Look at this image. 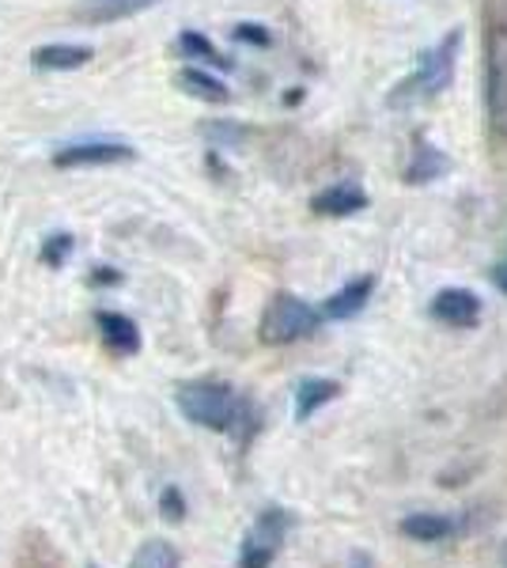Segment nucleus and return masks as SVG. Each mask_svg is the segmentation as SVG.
Wrapping results in <instances>:
<instances>
[{
	"mask_svg": "<svg viewBox=\"0 0 507 568\" xmlns=\"http://www.w3.org/2000/svg\"><path fill=\"white\" fill-rule=\"evenodd\" d=\"M174 402H179L182 417L201 428H209V433H239V425H243L246 433L257 428L254 409L246 406L232 387H224V383H212V379L182 383L179 394H174Z\"/></svg>",
	"mask_w": 507,
	"mask_h": 568,
	"instance_id": "obj_1",
	"label": "nucleus"
},
{
	"mask_svg": "<svg viewBox=\"0 0 507 568\" xmlns=\"http://www.w3.org/2000/svg\"><path fill=\"white\" fill-rule=\"evenodd\" d=\"M458 53H463V27L447 31L444 39L432 45V50H424L409 77L394 84V91H391V99H386V103H391V106H417V103H428V99H436L439 91H447L450 80H455Z\"/></svg>",
	"mask_w": 507,
	"mask_h": 568,
	"instance_id": "obj_2",
	"label": "nucleus"
},
{
	"mask_svg": "<svg viewBox=\"0 0 507 568\" xmlns=\"http://www.w3.org/2000/svg\"><path fill=\"white\" fill-rule=\"evenodd\" d=\"M485 110L496 141H507V27L496 23L485 39Z\"/></svg>",
	"mask_w": 507,
	"mask_h": 568,
	"instance_id": "obj_3",
	"label": "nucleus"
},
{
	"mask_svg": "<svg viewBox=\"0 0 507 568\" xmlns=\"http://www.w3.org/2000/svg\"><path fill=\"white\" fill-rule=\"evenodd\" d=\"M318 323H322V311L311 307L307 300L281 292V296H273V304L265 307V315H262V342L265 345L300 342L311 329H318Z\"/></svg>",
	"mask_w": 507,
	"mask_h": 568,
	"instance_id": "obj_4",
	"label": "nucleus"
},
{
	"mask_svg": "<svg viewBox=\"0 0 507 568\" xmlns=\"http://www.w3.org/2000/svg\"><path fill=\"white\" fill-rule=\"evenodd\" d=\"M292 530V516L281 508H270L254 519V527L246 530L243 549H239V568H270L273 557L281 554L284 538Z\"/></svg>",
	"mask_w": 507,
	"mask_h": 568,
	"instance_id": "obj_5",
	"label": "nucleus"
},
{
	"mask_svg": "<svg viewBox=\"0 0 507 568\" xmlns=\"http://www.w3.org/2000/svg\"><path fill=\"white\" fill-rule=\"evenodd\" d=\"M133 149L118 141H84V144H69L53 155L58 168H107V163H129L133 160Z\"/></svg>",
	"mask_w": 507,
	"mask_h": 568,
	"instance_id": "obj_6",
	"label": "nucleus"
},
{
	"mask_svg": "<svg viewBox=\"0 0 507 568\" xmlns=\"http://www.w3.org/2000/svg\"><path fill=\"white\" fill-rule=\"evenodd\" d=\"M432 318L439 323L455 326V329H466V326H477L481 323V300L466 288H444L432 296Z\"/></svg>",
	"mask_w": 507,
	"mask_h": 568,
	"instance_id": "obj_7",
	"label": "nucleus"
},
{
	"mask_svg": "<svg viewBox=\"0 0 507 568\" xmlns=\"http://www.w3.org/2000/svg\"><path fill=\"white\" fill-rule=\"evenodd\" d=\"M311 209L322 216H353L359 209H367V194L356 186V182H334L322 194L311 197Z\"/></svg>",
	"mask_w": 507,
	"mask_h": 568,
	"instance_id": "obj_8",
	"label": "nucleus"
},
{
	"mask_svg": "<svg viewBox=\"0 0 507 568\" xmlns=\"http://www.w3.org/2000/svg\"><path fill=\"white\" fill-rule=\"evenodd\" d=\"M95 326H99V334H103V342H107L110 353L129 356V353L141 349V329H136L133 318L118 315V311H99Z\"/></svg>",
	"mask_w": 507,
	"mask_h": 568,
	"instance_id": "obj_9",
	"label": "nucleus"
},
{
	"mask_svg": "<svg viewBox=\"0 0 507 568\" xmlns=\"http://www.w3.org/2000/svg\"><path fill=\"white\" fill-rule=\"evenodd\" d=\"M375 292V281L372 277H359V281H348L345 288L334 292V296L322 304V318H353L364 311V304L372 300Z\"/></svg>",
	"mask_w": 507,
	"mask_h": 568,
	"instance_id": "obj_10",
	"label": "nucleus"
},
{
	"mask_svg": "<svg viewBox=\"0 0 507 568\" xmlns=\"http://www.w3.org/2000/svg\"><path fill=\"white\" fill-rule=\"evenodd\" d=\"M444 171H447V155L439 152L432 141L417 136V144H413V160H409V168H405V182H409V186H424V182L439 179Z\"/></svg>",
	"mask_w": 507,
	"mask_h": 568,
	"instance_id": "obj_11",
	"label": "nucleus"
},
{
	"mask_svg": "<svg viewBox=\"0 0 507 568\" xmlns=\"http://www.w3.org/2000/svg\"><path fill=\"white\" fill-rule=\"evenodd\" d=\"M337 383L334 379H322V375H311V379H300L296 387V420H307L315 417L326 402L337 398Z\"/></svg>",
	"mask_w": 507,
	"mask_h": 568,
	"instance_id": "obj_12",
	"label": "nucleus"
},
{
	"mask_svg": "<svg viewBox=\"0 0 507 568\" xmlns=\"http://www.w3.org/2000/svg\"><path fill=\"white\" fill-rule=\"evenodd\" d=\"M91 61V45H69V42H53V45H39L34 50V65L39 69H53V72H69L80 69Z\"/></svg>",
	"mask_w": 507,
	"mask_h": 568,
	"instance_id": "obj_13",
	"label": "nucleus"
},
{
	"mask_svg": "<svg viewBox=\"0 0 507 568\" xmlns=\"http://www.w3.org/2000/svg\"><path fill=\"white\" fill-rule=\"evenodd\" d=\"M16 568H64V561L42 530H27L20 554H16Z\"/></svg>",
	"mask_w": 507,
	"mask_h": 568,
	"instance_id": "obj_14",
	"label": "nucleus"
},
{
	"mask_svg": "<svg viewBox=\"0 0 507 568\" xmlns=\"http://www.w3.org/2000/svg\"><path fill=\"white\" fill-rule=\"evenodd\" d=\"M152 4H160V0H88L77 16L88 23H114V20H125V16L144 12V8H152Z\"/></svg>",
	"mask_w": 507,
	"mask_h": 568,
	"instance_id": "obj_15",
	"label": "nucleus"
},
{
	"mask_svg": "<svg viewBox=\"0 0 507 568\" xmlns=\"http://www.w3.org/2000/svg\"><path fill=\"white\" fill-rule=\"evenodd\" d=\"M455 530V519L450 516H436V511H417V516L402 519V535L417 538V542H439Z\"/></svg>",
	"mask_w": 507,
	"mask_h": 568,
	"instance_id": "obj_16",
	"label": "nucleus"
},
{
	"mask_svg": "<svg viewBox=\"0 0 507 568\" xmlns=\"http://www.w3.org/2000/svg\"><path fill=\"white\" fill-rule=\"evenodd\" d=\"M174 84H179L186 95H197V99H205V103H224L227 99V88L220 84L216 77H209L205 69H182L179 77H174Z\"/></svg>",
	"mask_w": 507,
	"mask_h": 568,
	"instance_id": "obj_17",
	"label": "nucleus"
},
{
	"mask_svg": "<svg viewBox=\"0 0 507 568\" xmlns=\"http://www.w3.org/2000/svg\"><path fill=\"white\" fill-rule=\"evenodd\" d=\"M179 549L171 542H163V538H152V542H144L141 549L133 554V561L125 568H179Z\"/></svg>",
	"mask_w": 507,
	"mask_h": 568,
	"instance_id": "obj_18",
	"label": "nucleus"
},
{
	"mask_svg": "<svg viewBox=\"0 0 507 568\" xmlns=\"http://www.w3.org/2000/svg\"><path fill=\"white\" fill-rule=\"evenodd\" d=\"M179 50L186 53V58H193V61H209V65H216V69H227L232 61L227 58H220L216 53V45H212L205 34H197V31H186L179 39Z\"/></svg>",
	"mask_w": 507,
	"mask_h": 568,
	"instance_id": "obj_19",
	"label": "nucleus"
},
{
	"mask_svg": "<svg viewBox=\"0 0 507 568\" xmlns=\"http://www.w3.org/2000/svg\"><path fill=\"white\" fill-rule=\"evenodd\" d=\"M69 254H72V235H50V240L42 243V262L50 265V270H61Z\"/></svg>",
	"mask_w": 507,
	"mask_h": 568,
	"instance_id": "obj_20",
	"label": "nucleus"
},
{
	"mask_svg": "<svg viewBox=\"0 0 507 568\" xmlns=\"http://www.w3.org/2000/svg\"><path fill=\"white\" fill-rule=\"evenodd\" d=\"M205 136L216 144H239L246 136V130H239V125H220V122H209L205 125Z\"/></svg>",
	"mask_w": 507,
	"mask_h": 568,
	"instance_id": "obj_21",
	"label": "nucleus"
},
{
	"mask_svg": "<svg viewBox=\"0 0 507 568\" xmlns=\"http://www.w3.org/2000/svg\"><path fill=\"white\" fill-rule=\"evenodd\" d=\"M235 39L239 42H251V45H270V31L257 23H239L235 27Z\"/></svg>",
	"mask_w": 507,
	"mask_h": 568,
	"instance_id": "obj_22",
	"label": "nucleus"
},
{
	"mask_svg": "<svg viewBox=\"0 0 507 568\" xmlns=\"http://www.w3.org/2000/svg\"><path fill=\"white\" fill-rule=\"evenodd\" d=\"M163 504H168L171 519H182V511H186V508H182V497H179V489H168V500H163Z\"/></svg>",
	"mask_w": 507,
	"mask_h": 568,
	"instance_id": "obj_23",
	"label": "nucleus"
},
{
	"mask_svg": "<svg viewBox=\"0 0 507 568\" xmlns=\"http://www.w3.org/2000/svg\"><path fill=\"white\" fill-rule=\"evenodd\" d=\"M493 281H496V288L507 292V265H496V270H493Z\"/></svg>",
	"mask_w": 507,
	"mask_h": 568,
	"instance_id": "obj_24",
	"label": "nucleus"
},
{
	"mask_svg": "<svg viewBox=\"0 0 507 568\" xmlns=\"http://www.w3.org/2000/svg\"><path fill=\"white\" fill-rule=\"evenodd\" d=\"M500 568H507V542H504V549H500Z\"/></svg>",
	"mask_w": 507,
	"mask_h": 568,
	"instance_id": "obj_25",
	"label": "nucleus"
}]
</instances>
